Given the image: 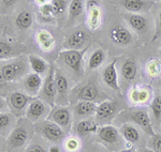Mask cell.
I'll use <instances>...</instances> for the list:
<instances>
[{
    "label": "cell",
    "mask_w": 161,
    "mask_h": 152,
    "mask_svg": "<svg viewBox=\"0 0 161 152\" xmlns=\"http://www.w3.org/2000/svg\"><path fill=\"white\" fill-rule=\"evenodd\" d=\"M105 59V54H104V50L102 48H97L95 50V51L90 55V58H89V61H88V68L90 70H96L98 69L101 64L103 63Z\"/></svg>",
    "instance_id": "cell-27"
},
{
    "label": "cell",
    "mask_w": 161,
    "mask_h": 152,
    "mask_svg": "<svg viewBox=\"0 0 161 152\" xmlns=\"http://www.w3.org/2000/svg\"><path fill=\"white\" fill-rule=\"evenodd\" d=\"M149 146L154 152H161V135H153L149 140Z\"/></svg>",
    "instance_id": "cell-38"
},
{
    "label": "cell",
    "mask_w": 161,
    "mask_h": 152,
    "mask_svg": "<svg viewBox=\"0 0 161 152\" xmlns=\"http://www.w3.org/2000/svg\"><path fill=\"white\" fill-rule=\"evenodd\" d=\"M99 89L92 82H88L85 86L80 87L77 91V99L80 101H96L99 97Z\"/></svg>",
    "instance_id": "cell-17"
},
{
    "label": "cell",
    "mask_w": 161,
    "mask_h": 152,
    "mask_svg": "<svg viewBox=\"0 0 161 152\" xmlns=\"http://www.w3.org/2000/svg\"><path fill=\"white\" fill-rule=\"evenodd\" d=\"M40 14L43 18H46L47 20H51L55 15H54V10L51 3H44L40 6Z\"/></svg>",
    "instance_id": "cell-36"
},
{
    "label": "cell",
    "mask_w": 161,
    "mask_h": 152,
    "mask_svg": "<svg viewBox=\"0 0 161 152\" xmlns=\"http://www.w3.org/2000/svg\"><path fill=\"white\" fill-rule=\"evenodd\" d=\"M3 108H4V102L2 101L1 99H0V110L3 109Z\"/></svg>",
    "instance_id": "cell-47"
},
{
    "label": "cell",
    "mask_w": 161,
    "mask_h": 152,
    "mask_svg": "<svg viewBox=\"0 0 161 152\" xmlns=\"http://www.w3.org/2000/svg\"><path fill=\"white\" fill-rule=\"evenodd\" d=\"M87 33L83 30H76L72 32L64 43V47L67 50H79L84 46L87 41Z\"/></svg>",
    "instance_id": "cell-12"
},
{
    "label": "cell",
    "mask_w": 161,
    "mask_h": 152,
    "mask_svg": "<svg viewBox=\"0 0 161 152\" xmlns=\"http://www.w3.org/2000/svg\"><path fill=\"white\" fill-rule=\"evenodd\" d=\"M98 125L92 120H82L76 124L75 128V133L80 137H85V136L89 135L92 133L97 132Z\"/></svg>",
    "instance_id": "cell-19"
},
{
    "label": "cell",
    "mask_w": 161,
    "mask_h": 152,
    "mask_svg": "<svg viewBox=\"0 0 161 152\" xmlns=\"http://www.w3.org/2000/svg\"><path fill=\"white\" fill-rule=\"evenodd\" d=\"M36 2L40 4V6H42L44 3H47V0H36Z\"/></svg>",
    "instance_id": "cell-44"
},
{
    "label": "cell",
    "mask_w": 161,
    "mask_h": 152,
    "mask_svg": "<svg viewBox=\"0 0 161 152\" xmlns=\"http://www.w3.org/2000/svg\"><path fill=\"white\" fill-rule=\"evenodd\" d=\"M28 61H29L30 68L33 71V73H37L39 75H42L48 70V66L42 58L38 57L35 55H30L28 57Z\"/></svg>",
    "instance_id": "cell-23"
},
{
    "label": "cell",
    "mask_w": 161,
    "mask_h": 152,
    "mask_svg": "<svg viewBox=\"0 0 161 152\" xmlns=\"http://www.w3.org/2000/svg\"><path fill=\"white\" fill-rule=\"evenodd\" d=\"M27 121L20 119L15 123L8 138V148L9 150H19L28 143L30 138V131L28 128Z\"/></svg>",
    "instance_id": "cell-1"
},
{
    "label": "cell",
    "mask_w": 161,
    "mask_h": 152,
    "mask_svg": "<svg viewBox=\"0 0 161 152\" xmlns=\"http://www.w3.org/2000/svg\"><path fill=\"white\" fill-rule=\"evenodd\" d=\"M116 110H117V105H116L115 102L105 101L101 103L100 105H98L97 109H96V119L98 121H105L111 119L115 115Z\"/></svg>",
    "instance_id": "cell-13"
},
{
    "label": "cell",
    "mask_w": 161,
    "mask_h": 152,
    "mask_svg": "<svg viewBox=\"0 0 161 152\" xmlns=\"http://www.w3.org/2000/svg\"><path fill=\"white\" fill-rule=\"evenodd\" d=\"M156 1H159V2H161V0H156Z\"/></svg>",
    "instance_id": "cell-49"
},
{
    "label": "cell",
    "mask_w": 161,
    "mask_h": 152,
    "mask_svg": "<svg viewBox=\"0 0 161 152\" xmlns=\"http://www.w3.org/2000/svg\"><path fill=\"white\" fill-rule=\"evenodd\" d=\"M42 85H43L42 78L37 73L28 74L24 79V87L26 91L30 95H37L38 93H40Z\"/></svg>",
    "instance_id": "cell-15"
},
{
    "label": "cell",
    "mask_w": 161,
    "mask_h": 152,
    "mask_svg": "<svg viewBox=\"0 0 161 152\" xmlns=\"http://www.w3.org/2000/svg\"><path fill=\"white\" fill-rule=\"evenodd\" d=\"M98 139L105 146H116L120 143V133L113 125H104L98 130Z\"/></svg>",
    "instance_id": "cell-7"
},
{
    "label": "cell",
    "mask_w": 161,
    "mask_h": 152,
    "mask_svg": "<svg viewBox=\"0 0 161 152\" xmlns=\"http://www.w3.org/2000/svg\"><path fill=\"white\" fill-rule=\"evenodd\" d=\"M53 122L58 124L62 130L68 131L70 127H71V113L67 107H58L55 110L52 112V114L48 116Z\"/></svg>",
    "instance_id": "cell-9"
},
{
    "label": "cell",
    "mask_w": 161,
    "mask_h": 152,
    "mask_svg": "<svg viewBox=\"0 0 161 152\" xmlns=\"http://www.w3.org/2000/svg\"><path fill=\"white\" fill-rule=\"evenodd\" d=\"M147 73L152 77L159 75L161 73V61L158 59H152L147 63Z\"/></svg>",
    "instance_id": "cell-31"
},
{
    "label": "cell",
    "mask_w": 161,
    "mask_h": 152,
    "mask_svg": "<svg viewBox=\"0 0 161 152\" xmlns=\"http://www.w3.org/2000/svg\"><path fill=\"white\" fill-rule=\"evenodd\" d=\"M87 10H88V24H89V27L92 28V30L97 29L100 25L101 22V10L100 7L95 0H92L87 3Z\"/></svg>",
    "instance_id": "cell-16"
},
{
    "label": "cell",
    "mask_w": 161,
    "mask_h": 152,
    "mask_svg": "<svg viewBox=\"0 0 161 152\" xmlns=\"http://www.w3.org/2000/svg\"><path fill=\"white\" fill-rule=\"evenodd\" d=\"M83 11H84V1L83 0H71L69 4V19H75L82 14Z\"/></svg>",
    "instance_id": "cell-28"
},
{
    "label": "cell",
    "mask_w": 161,
    "mask_h": 152,
    "mask_svg": "<svg viewBox=\"0 0 161 152\" xmlns=\"http://www.w3.org/2000/svg\"><path fill=\"white\" fill-rule=\"evenodd\" d=\"M149 93L144 89L134 88L130 93V99L133 103H144L148 100Z\"/></svg>",
    "instance_id": "cell-30"
},
{
    "label": "cell",
    "mask_w": 161,
    "mask_h": 152,
    "mask_svg": "<svg viewBox=\"0 0 161 152\" xmlns=\"http://www.w3.org/2000/svg\"><path fill=\"white\" fill-rule=\"evenodd\" d=\"M115 63H116V61L114 60L113 62H111L104 69V71H103V73H102V78L106 86L110 87V88H112L113 90L119 91L120 88H119L118 81H117V71H116V68H115Z\"/></svg>",
    "instance_id": "cell-14"
},
{
    "label": "cell",
    "mask_w": 161,
    "mask_h": 152,
    "mask_svg": "<svg viewBox=\"0 0 161 152\" xmlns=\"http://www.w3.org/2000/svg\"><path fill=\"white\" fill-rule=\"evenodd\" d=\"M119 152H133L132 149H125V150H120Z\"/></svg>",
    "instance_id": "cell-48"
},
{
    "label": "cell",
    "mask_w": 161,
    "mask_h": 152,
    "mask_svg": "<svg viewBox=\"0 0 161 152\" xmlns=\"http://www.w3.org/2000/svg\"><path fill=\"white\" fill-rule=\"evenodd\" d=\"M96 109H97V104L92 101H80L74 106L75 115L80 117L92 115L93 113H96Z\"/></svg>",
    "instance_id": "cell-21"
},
{
    "label": "cell",
    "mask_w": 161,
    "mask_h": 152,
    "mask_svg": "<svg viewBox=\"0 0 161 152\" xmlns=\"http://www.w3.org/2000/svg\"><path fill=\"white\" fill-rule=\"evenodd\" d=\"M127 118L130 121H132V122L136 123V124L139 125L145 133L148 134L149 136L155 135L154 131H153L152 123H150L148 113H147L146 109H144V108H139V109L133 110V112L129 113V114L127 115Z\"/></svg>",
    "instance_id": "cell-5"
},
{
    "label": "cell",
    "mask_w": 161,
    "mask_h": 152,
    "mask_svg": "<svg viewBox=\"0 0 161 152\" xmlns=\"http://www.w3.org/2000/svg\"><path fill=\"white\" fill-rule=\"evenodd\" d=\"M4 145V140H3V138L1 137V135H0V150H1V148L3 147Z\"/></svg>",
    "instance_id": "cell-46"
},
{
    "label": "cell",
    "mask_w": 161,
    "mask_h": 152,
    "mask_svg": "<svg viewBox=\"0 0 161 152\" xmlns=\"http://www.w3.org/2000/svg\"><path fill=\"white\" fill-rule=\"evenodd\" d=\"M41 100L47 103L51 107L55 106V101L57 97V89L55 85V69L53 66H50L45 79L43 81L42 88H41Z\"/></svg>",
    "instance_id": "cell-3"
},
{
    "label": "cell",
    "mask_w": 161,
    "mask_h": 152,
    "mask_svg": "<svg viewBox=\"0 0 161 152\" xmlns=\"http://www.w3.org/2000/svg\"><path fill=\"white\" fill-rule=\"evenodd\" d=\"M121 4L128 11L136 13L144 10V8L146 7V1L145 0H123Z\"/></svg>",
    "instance_id": "cell-29"
},
{
    "label": "cell",
    "mask_w": 161,
    "mask_h": 152,
    "mask_svg": "<svg viewBox=\"0 0 161 152\" xmlns=\"http://www.w3.org/2000/svg\"><path fill=\"white\" fill-rule=\"evenodd\" d=\"M51 4L54 10V15L58 16V15H61L66 12L68 0H52Z\"/></svg>",
    "instance_id": "cell-32"
},
{
    "label": "cell",
    "mask_w": 161,
    "mask_h": 152,
    "mask_svg": "<svg viewBox=\"0 0 161 152\" xmlns=\"http://www.w3.org/2000/svg\"><path fill=\"white\" fill-rule=\"evenodd\" d=\"M17 0H0V9H10L16 3Z\"/></svg>",
    "instance_id": "cell-41"
},
{
    "label": "cell",
    "mask_w": 161,
    "mask_h": 152,
    "mask_svg": "<svg viewBox=\"0 0 161 152\" xmlns=\"http://www.w3.org/2000/svg\"><path fill=\"white\" fill-rule=\"evenodd\" d=\"M13 121H14V116L12 114L0 113V132L7 130L8 128H11Z\"/></svg>",
    "instance_id": "cell-33"
},
{
    "label": "cell",
    "mask_w": 161,
    "mask_h": 152,
    "mask_svg": "<svg viewBox=\"0 0 161 152\" xmlns=\"http://www.w3.org/2000/svg\"><path fill=\"white\" fill-rule=\"evenodd\" d=\"M33 22L32 14L29 11H22L15 18V26L22 30H26L31 27Z\"/></svg>",
    "instance_id": "cell-25"
},
{
    "label": "cell",
    "mask_w": 161,
    "mask_h": 152,
    "mask_svg": "<svg viewBox=\"0 0 161 152\" xmlns=\"http://www.w3.org/2000/svg\"><path fill=\"white\" fill-rule=\"evenodd\" d=\"M25 152H46V151H45V149L41 145H39V144H30V145L27 147Z\"/></svg>",
    "instance_id": "cell-40"
},
{
    "label": "cell",
    "mask_w": 161,
    "mask_h": 152,
    "mask_svg": "<svg viewBox=\"0 0 161 152\" xmlns=\"http://www.w3.org/2000/svg\"><path fill=\"white\" fill-rule=\"evenodd\" d=\"M14 54V47L8 42L0 41V59L9 58Z\"/></svg>",
    "instance_id": "cell-34"
},
{
    "label": "cell",
    "mask_w": 161,
    "mask_h": 152,
    "mask_svg": "<svg viewBox=\"0 0 161 152\" xmlns=\"http://www.w3.org/2000/svg\"><path fill=\"white\" fill-rule=\"evenodd\" d=\"M136 63L132 59H127L121 66V75L126 81H133L136 76Z\"/></svg>",
    "instance_id": "cell-24"
},
{
    "label": "cell",
    "mask_w": 161,
    "mask_h": 152,
    "mask_svg": "<svg viewBox=\"0 0 161 152\" xmlns=\"http://www.w3.org/2000/svg\"><path fill=\"white\" fill-rule=\"evenodd\" d=\"M161 38V11L158 14L157 22H156V29H155V35L153 38V41L157 40V39Z\"/></svg>",
    "instance_id": "cell-39"
},
{
    "label": "cell",
    "mask_w": 161,
    "mask_h": 152,
    "mask_svg": "<svg viewBox=\"0 0 161 152\" xmlns=\"http://www.w3.org/2000/svg\"><path fill=\"white\" fill-rule=\"evenodd\" d=\"M128 24L133 28V30H136L137 32H141L143 30L146 29L147 27V19L145 18V16H143L141 14H129L126 17Z\"/></svg>",
    "instance_id": "cell-22"
},
{
    "label": "cell",
    "mask_w": 161,
    "mask_h": 152,
    "mask_svg": "<svg viewBox=\"0 0 161 152\" xmlns=\"http://www.w3.org/2000/svg\"><path fill=\"white\" fill-rule=\"evenodd\" d=\"M150 108H152L156 119L161 120V95H157L154 97L152 104H150Z\"/></svg>",
    "instance_id": "cell-35"
},
{
    "label": "cell",
    "mask_w": 161,
    "mask_h": 152,
    "mask_svg": "<svg viewBox=\"0 0 161 152\" xmlns=\"http://www.w3.org/2000/svg\"><path fill=\"white\" fill-rule=\"evenodd\" d=\"M80 147V143L76 138L74 137H71L69 139H67L66 144H64V148L68 152H75L79 149Z\"/></svg>",
    "instance_id": "cell-37"
},
{
    "label": "cell",
    "mask_w": 161,
    "mask_h": 152,
    "mask_svg": "<svg viewBox=\"0 0 161 152\" xmlns=\"http://www.w3.org/2000/svg\"><path fill=\"white\" fill-rule=\"evenodd\" d=\"M26 64L22 61H14V62L7 63L6 66H2L1 74L6 81H12L22 75L25 72Z\"/></svg>",
    "instance_id": "cell-10"
},
{
    "label": "cell",
    "mask_w": 161,
    "mask_h": 152,
    "mask_svg": "<svg viewBox=\"0 0 161 152\" xmlns=\"http://www.w3.org/2000/svg\"><path fill=\"white\" fill-rule=\"evenodd\" d=\"M84 50H67L61 51L59 54V57L62 60V62L69 66L72 71L75 73H80L82 70L83 64V56H84Z\"/></svg>",
    "instance_id": "cell-4"
},
{
    "label": "cell",
    "mask_w": 161,
    "mask_h": 152,
    "mask_svg": "<svg viewBox=\"0 0 161 152\" xmlns=\"http://www.w3.org/2000/svg\"><path fill=\"white\" fill-rule=\"evenodd\" d=\"M32 100H33L32 97H28L24 92L15 91L12 92L11 95H10L9 104L14 113H16V114H23V113H26L28 105H29V103Z\"/></svg>",
    "instance_id": "cell-8"
},
{
    "label": "cell",
    "mask_w": 161,
    "mask_h": 152,
    "mask_svg": "<svg viewBox=\"0 0 161 152\" xmlns=\"http://www.w3.org/2000/svg\"><path fill=\"white\" fill-rule=\"evenodd\" d=\"M46 113H47V108L44 104V101L40 99H33L28 105L25 116L26 119H28L30 122L37 123L45 117Z\"/></svg>",
    "instance_id": "cell-6"
},
{
    "label": "cell",
    "mask_w": 161,
    "mask_h": 152,
    "mask_svg": "<svg viewBox=\"0 0 161 152\" xmlns=\"http://www.w3.org/2000/svg\"><path fill=\"white\" fill-rule=\"evenodd\" d=\"M6 81V79L3 78V76H2V74H1V72H0V86H2V84Z\"/></svg>",
    "instance_id": "cell-45"
},
{
    "label": "cell",
    "mask_w": 161,
    "mask_h": 152,
    "mask_svg": "<svg viewBox=\"0 0 161 152\" xmlns=\"http://www.w3.org/2000/svg\"><path fill=\"white\" fill-rule=\"evenodd\" d=\"M48 152H60V148L56 145H53V146L50 147V150H48Z\"/></svg>",
    "instance_id": "cell-42"
},
{
    "label": "cell",
    "mask_w": 161,
    "mask_h": 152,
    "mask_svg": "<svg viewBox=\"0 0 161 152\" xmlns=\"http://www.w3.org/2000/svg\"><path fill=\"white\" fill-rule=\"evenodd\" d=\"M35 128L43 138L52 143H58L64 137V131L50 119L35 123Z\"/></svg>",
    "instance_id": "cell-2"
},
{
    "label": "cell",
    "mask_w": 161,
    "mask_h": 152,
    "mask_svg": "<svg viewBox=\"0 0 161 152\" xmlns=\"http://www.w3.org/2000/svg\"><path fill=\"white\" fill-rule=\"evenodd\" d=\"M110 37L111 40L119 46L129 45L132 41L131 32L123 26H115L112 28L110 31Z\"/></svg>",
    "instance_id": "cell-11"
},
{
    "label": "cell",
    "mask_w": 161,
    "mask_h": 152,
    "mask_svg": "<svg viewBox=\"0 0 161 152\" xmlns=\"http://www.w3.org/2000/svg\"><path fill=\"white\" fill-rule=\"evenodd\" d=\"M137 152H154V151L150 150V149H147V148H141L137 150Z\"/></svg>",
    "instance_id": "cell-43"
},
{
    "label": "cell",
    "mask_w": 161,
    "mask_h": 152,
    "mask_svg": "<svg viewBox=\"0 0 161 152\" xmlns=\"http://www.w3.org/2000/svg\"><path fill=\"white\" fill-rule=\"evenodd\" d=\"M55 85L57 95H59V97H66L68 91V81L60 71L55 72Z\"/></svg>",
    "instance_id": "cell-26"
},
{
    "label": "cell",
    "mask_w": 161,
    "mask_h": 152,
    "mask_svg": "<svg viewBox=\"0 0 161 152\" xmlns=\"http://www.w3.org/2000/svg\"><path fill=\"white\" fill-rule=\"evenodd\" d=\"M36 39H37V42L39 46H40L41 50H43L44 51L51 50L54 46V38L51 34V32H48L47 30H39L36 34Z\"/></svg>",
    "instance_id": "cell-18"
},
{
    "label": "cell",
    "mask_w": 161,
    "mask_h": 152,
    "mask_svg": "<svg viewBox=\"0 0 161 152\" xmlns=\"http://www.w3.org/2000/svg\"><path fill=\"white\" fill-rule=\"evenodd\" d=\"M119 133L123 136L125 140H127L130 144H136L140 140V133L137 128L130 124H124L121 125Z\"/></svg>",
    "instance_id": "cell-20"
}]
</instances>
